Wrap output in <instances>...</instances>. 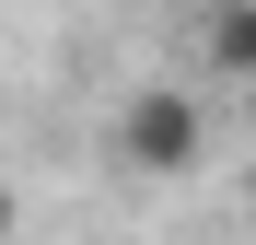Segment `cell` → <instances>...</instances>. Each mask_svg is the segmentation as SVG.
I'll use <instances>...</instances> for the list:
<instances>
[{"label": "cell", "mask_w": 256, "mask_h": 245, "mask_svg": "<svg viewBox=\"0 0 256 245\" xmlns=\"http://www.w3.org/2000/svg\"><path fill=\"white\" fill-rule=\"evenodd\" d=\"M116 163L128 175H198V152H210V105L186 94V82H140V94L116 105Z\"/></svg>", "instance_id": "1"}, {"label": "cell", "mask_w": 256, "mask_h": 245, "mask_svg": "<svg viewBox=\"0 0 256 245\" xmlns=\"http://www.w3.org/2000/svg\"><path fill=\"white\" fill-rule=\"evenodd\" d=\"M198 47L222 59V82H256V0H210L198 12Z\"/></svg>", "instance_id": "2"}, {"label": "cell", "mask_w": 256, "mask_h": 245, "mask_svg": "<svg viewBox=\"0 0 256 245\" xmlns=\"http://www.w3.org/2000/svg\"><path fill=\"white\" fill-rule=\"evenodd\" d=\"M0 222H12V187H0Z\"/></svg>", "instance_id": "3"}]
</instances>
